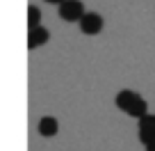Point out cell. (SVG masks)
Wrapping results in <instances>:
<instances>
[{
	"mask_svg": "<svg viewBox=\"0 0 155 151\" xmlns=\"http://www.w3.org/2000/svg\"><path fill=\"white\" fill-rule=\"evenodd\" d=\"M146 151H155V140H150L148 144H146Z\"/></svg>",
	"mask_w": 155,
	"mask_h": 151,
	"instance_id": "obj_9",
	"label": "cell"
},
{
	"mask_svg": "<svg viewBox=\"0 0 155 151\" xmlns=\"http://www.w3.org/2000/svg\"><path fill=\"white\" fill-rule=\"evenodd\" d=\"M126 112L130 115V117H137V119H139V117H144V115H146V101H144L141 96H137L135 101L130 103V108H128Z\"/></svg>",
	"mask_w": 155,
	"mask_h": 151,
	"instance_id": "obj_7",
	"label": "cell"
},
{
	"mask_svg": "<svg viewBox=\"0 0 155 151\" xmlns=\"http://www.w3.org/2000/svg\"><path fill=\"white\" fill-rule=\"evenodd\" d=\"M84 14V5L80 0H62L59 2V19L62 21H68V23H75L80 21Z\"/></svg>",
	"mask_w": 155,
	"mask_h": 151,
	"instance_id": "obj_1",
	"label": "cell"
},
{
	"mask_svg": "<svg viewBox=\"0 0 155 151\" xmlns=\"http://www.w3.org/2000/svg\"><path fill=\"white\" fill-rule=\"evenodd\" d=\"M46 2H50V5H59L62 0H46Z\"/></svg>",
	"mask_w": 155,
	"mask_h": 151,
	"instance_id": "obj_10",
	"label": "cell"
},
{
	"mask_svg": "<svg viewBox=\"0 0 155 151\" xmlns=\"http://www.w3.org/2000/svg\"><path fill=\"white\" fill-rule=\"evenodd\" d=\"M37 131H39V135H44V137H55L57 131H59V124H57L55 117H41Z\"/></svg>",
	"mask_w": 155,
	"mask_h": 151,
	"instance_id": "obj_5",
	"label": "cell"
},
{
	"mask_svg": "<svg viewBox=\"0 0 155 151\" xmlns=\"http://www.w3.org/2000/svg\"><path fill=\"white\" fill-rule=\"evenodd\" d=\"M48 39H50V34H48L46 28H41V23L30 28V34H28V46L30 48H39V46H44Z\"/></svg>",
	"mask_w": 155,
	"mask_h": 151,
	"instance_id": "obj_4",
	"label": "cell"
},
{
	"mask_svg": "<svg viewBox=\"0 0 155 151\" xmlns=\"http://www.w3.org/2000/svg\"><path fill=\"white\" fill-rule=\"evenodd\" d=\"M139 140L144 144H148L150 140H155V115L146 112L144 117H139Z\"/></svg>",
	"mask_w": 155,
	"mask_h": 151,
	"instance_id": "obj_3",
	"label": "cell"
},
{
	"mask_svg": "<svg viewBox=\"0 0 155 151\" xmlns=\"http://www.w3.org/2000/svg\"><path fill=\"white\" fill-rule=\"evenodd\" d=\"M137 96H139V94H137V92H132V89H121V92L116 94V108L126 112L128 108H130V103L135 101Z\"/></svg>",
	"mask_w": 155,
	"mask_h": 151,
	"instance_id": "obj_6",
	"label": "cell"
},
{
	"mask_svg": "<svg viewBox=\"0 0 155 151\" xmlns=\"http://www.w3.org/2000/svg\"><path fill=\"white\" fill-rule=\"evenodd\" d=\"M80 23V30H82V34H89V37H94V34H98L103 30V25H105V21H103L101 14H94V12H84L82 19L78 21Z\"/></svg>",
	"mask_w": 155,
	"mask_h": 151,
	"instance_id": "obj_2",
	"label": "cell"
},
{
	"mask_svg": "<svg viewBox=\"0 0 155 151\" xmlns=\"http://www.w3.org/2000/svg\"><path fill=\"white\" fill-rule=\"evenodd\" d=\"M41 23V12H39V7H28V25L30 28H34V25Z\"/></svg>",
	"mask_w": 155,
	"mask_h": 151,
	"instance_id": "obj_8",
	"label": "cell"
}]
</instances>
